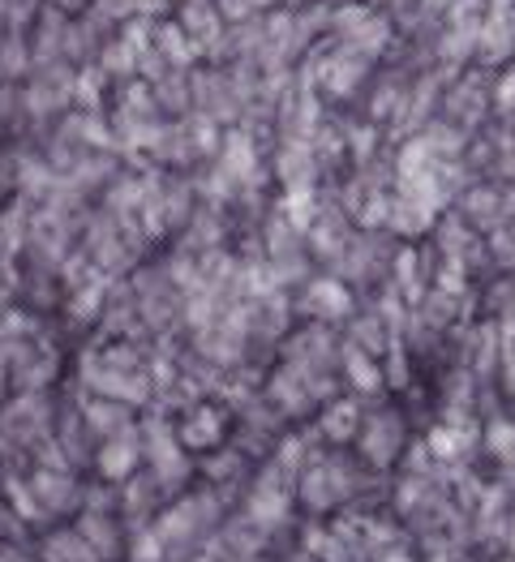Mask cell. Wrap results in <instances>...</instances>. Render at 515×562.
<instances>
[{
	"instance_id": "6da1fadb",
	"label": "cell",
	"mask_w": 515,
	"mask_h": 562,
	"mask_svg": "<svg viewBox=\"0 0 515 562\" xmlns=\"http://www.w3.org/2000/svg\"><path fill=\"white\" fill-rule=\"evenodd\" d=\"M44 562H94V559H91L87 537H78V532H60V537L47 541Z\"/></svg>"
},
{
	"instance_id": "7a4b0ae2",
	"label": "cell",
	"mask_w": 515,
	"mask_h": 562,
	"mask_svg": "<svg viewBox=\"0 0 515 562\" xmlns=\"http://www.w3.org/2000/svg\"><path fill=\"white\" fill-rule=\"evenodd\" d=\"M130 460H134V451H130V447H108V456H103V472H108V476H125V472H130Z\"/></svg>"
}]
</instances>
